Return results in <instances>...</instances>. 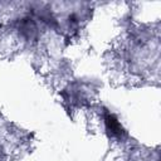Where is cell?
I'll return each instance as SVG.
<instances>
[{"mask_svg": "<svg viewBox=\"0 0 161 161\" xmlns=\"http://www.w3.org/2000/svg\"><path fill=\"white\" fill-rule=\"evenodd\" d=\"M104 122H106L107 130H108L113 136H121V133L123 132V130H122V127H121V123L118 122V119H117L113 114H107L106 118H104Z\"/></svg>", "mask_w": 161, "mask_h": 161, "instance_id": "1", "label": "cell"}]
</instances>
